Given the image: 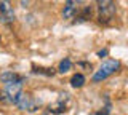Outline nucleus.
<instances>
[{"instance_id": "12", "label": "nucleus", "mask_w": 128, "mask_h": 115, "mask_svg": "<svg viewBox=\"0 0 128 115\" xmlns=\"http://www.w3.org/2000/svg\"><path fill=\"white\" fill-rule=\"evenodd\" d=\"M107 114H109V109H106V110H99V112L96 114V115H107Z\"/></svg>"}, {"instance_id": "3", "label": "nucleus", "mask_w": 128, "mask_h": 115, "mask_svg": "<svg viewBox=\"0 0 128 115\" xmlns=\"http://www.w3.org/2000/svg\"><path fill=\"white\" fill-rule=\"evenodd\" d=\"M14 104L18 106L19 109L27 110V112H34V110L37 109V101H35L30 94H27V93H22L21 96L18 98V101H16Z\"/></svg>"}, {"instance_id": "7", "label": "nucleus", "mask_w": 128, "mask_h": 115, "mask_svg": "<svg viewBox=\"0 0 128 115\" xmlns=\"http://www.w3.org/2000/svg\"><path fill=\"white\" fill-rule=\"evenodd\" d=\"M83 83H85V75H83V74H75V75H72L70 85L74 86V88H80V86H83Z\"/></svg>"}, {"instance_id": "10", "label": "nucleus", "mask_w": 128, "mask_h": 115, "mask_svg": "<svg viewBox=\"0 0 128 115\" xmlns=\"http://www.w3.org/2000/svg\"><path fill=\"white\" fill-rule=\"evenodd\" d=\"M70 67H72V62H70V59H62L61 61V64H59V72H67V70H70Z\"/></svg>"}, {"instance_id": "5", "label": "nucleus", "mask_w": 128, "mask_h": 115, "mask_svg": "<svg viewBox=\"0 0 128 115\" xmlns=\"http://www.w3.org/2000/svg\"><path fill=\"white\" fill-rule=\"evenodd\" d=\"M0 82L2 83H6V85H13V83H22L24 78L21 75L14 74V72H3L0 75Z\"/></svg>"}, {"instance_id": "11", "label": "nucleus", "mask_w": 128, "mask_h": 115, "mask_svg": "<svg viewBox=\"0 0 128 115\" xmlns=\"http://www.w3.org/2000/svg\"><path fill=\"white\" fill-rule=\"evenodd\" d=\"M91 18V6H85V8L82 10V14H80V21H86V19Z\"/></svg>"}, {"instance_id": "1", "label": "nucleus", "mask_w": 128, "mask_h": 115, "mask_svg": "<svg viewBox=\"0 0 128 115\" xmlns=\"http://www.w3.org/2000/svg\"><path fill=\"white\" fill-rule=\"evenodd\" d=\"M96 5H98V19H99V22H101V24L110 22L112 18H114V14H115V10H117L115 3L110 2V0H99Z\"/></svg>"}, {"instance_id": "2", "label": "nucleus", "mask_w": 128, "mask_h": 115, "mask_svg": "<svg viewBox=\"0 0 128 115\" xmlns=\"http://www.w3.org/2000/svg\"><path fill=\"white\" fill-rule=\"evenodd\" d=\"M120 69V62L115 61V59H107L106 62H102L101 67L94 72L93 75V82H101V80H106L109 75H112L114 72H117Z\"/></svg>"}, {"instance_id": "9", "label": "nucleus", "mask_w": 128, "mask_h": 115, "mask_svg": "<svg viewBox=\"0 0 128 115\" xmlns=\"http://www.w3.org/2000/svg\"><path fill=\"white\" fill-rule=\"evenodd\" d=\"M32 70H34L35 74H42V75H53L54 74V70L50 69V67H37V66H34Z\"/></svg>"}, {"instance_id": "13", "label": "nucleus", "mask_w": 128, "mask_h": 115, "mask_svg": "<svg viewBox=\"0 0 128 115\" xmlns=\"http://www.w3.org/2000/svg\"><path fill=\"white\" fill-rule=\"evenodd\" d=\"M107 54V50H101V51H98V56H106Z\"/></svg>"}, {"instance_id": "8", "label": "nucleus", "mask_w": 128, "mask_h": 115, "mask_svg": "<svg viewBox=\"0 0 128 115\" xmlns=\"http://www.w3.org/2000/svg\"><path fill=\"white\" fill-rule=\"evenodd\" d=\"M48 110H50L51 114H62V112H66V104H62V102L59 101L58 104L50 106V107H48Z\"/></svg>"}, {"instance_id": "6", "label": "nucleus", "mask_w": 128, "mask_h": 115, "mask_svg": "<svg viewBox=\"0 0 128 115\" xmlns=\"http://www.w3.org/2000/svg\"><path fill=\"white\" fill-rule=\"evenodd\" d=\"M75 13H77V2L67 0V2L64 3V8H62V18L69 19V18L74 16Z\"/></svg>"}, {"instance_id": "4", "label": "nucleus", "mask_w": 128, "mask_h": 115, "mask_svg": "<svg viewBox=\"0 0 128 115\" xmlns=\"http://www.w3.org/2000/svg\"><path fill=\"white\" fill-rule=\"evenodd\" d=\"M0 21L6 24L14 21V11L8 2H0Z\"/></svg>"}]
</instances>
